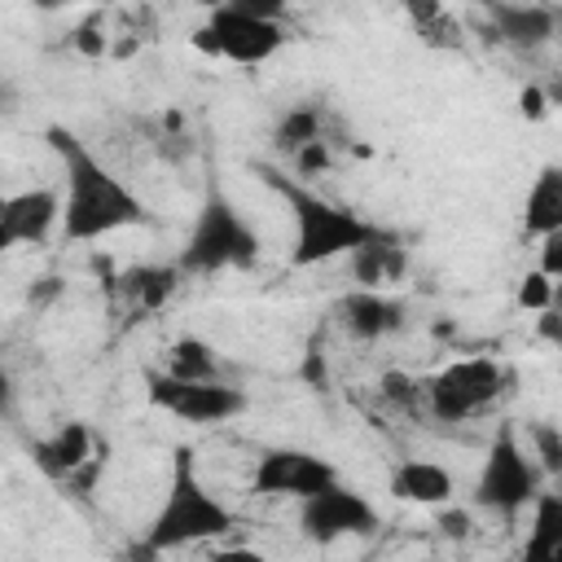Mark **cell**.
Listing matches in <instances>:
<instances>
[{
  "label": "cell",
  "mask_w": 562,
  "mask_h": 562,
  "mask_svg": "<svg viewBox=\"0 0 562 562\" xmlns=\"http://www.w3.org/2000/svg\"><path fill=\"white\" fill-rule=\"evenodd\" d=\"M61 158V233L70 241H97L105 233L149 220V206L66 127H48Z\"/></svg>",
  "instance_id": "obj_1"
},
{
  "label": "cell",
  "mask_w": 562,
  "mask_h": 562,
  "mask_svg": "<svg viewBox=\"0 0 562 562\" xmlns=\"http://www.w3.org/2000/svg\"><path fill=\"white\" fill-rule=\"evenodd\" d=\"M263 184H272L285 202H290V215H294V250H290V263L294 268H312V263H329V259H351L360 246L378 241L386 228L369 224L364 215L303 189L299 180H285L281 171L272 167H259Z\"/></svg>",
  "instance_id": "obj_2"
},
{
  "label": "cell",
  "mask_w": 562,
  "mask_h": 562,
  "mask_svg": "<svg viewBox=\"0 0 562 562\" xmlns=\"http://www.w3.org/2000/svg\"><path fill=\"white\" fill-rule=\"evenodd\" d=\"M233 509L206 492V483L198 479V465H193V452L180 448L176 452V465H171V483H167V496L154 514V522L145 527V540L140 549L154 558V553H171V549H189V544H202V540H215L224 531H233Z\"/></svg>",
  "instance_id": "obj_3"
},
{
  "label": "cell",
  "mask_w": 562,
  "mask_h": 562,
  "mask_svg": "<svg viewBox=\"0 0 562 562\" xmlns=\"http://www.w3.org/2000/svg\"><path fill=\"white\" fill-rule=\"evenodd\" d=\"M255 259H259V233L246 224V215L224 193H206L176 268L180 272H220V268H246Z\"/></svg>",
  "instance_id": "obj_4"
},
{
  "label": "cell",
  "mask_w": 562,
  "mask_h": 562,
  "mask_svg": "<svg viewBox=\"0 0 562 562\" xmlns=\"http://www.w3.org/2000/svg\"><path fill=\"white\" fill-rule=\"evenodd\" d=\"M540 492H544V470L536 465V457L518 439V430L501 426L483 457V470L474 479V505L487 514H501V518H518L522 509L536 505Z\"/></svg>",
  "instance_id": "obj_5"
},
{
  "label": "cell",
  "mask_w": 562,
  "mask_h": 562,
  "mask_svg": "<svg viewBox=\"0 0 562 562\" xmlns=\"http://www.w3.org/2000/svg\"><path fill=\"white\" fill-rule=\"evenodd\" d=\"M193 44L206 57H220V61H233V66H263L285 44V31L277 22V9H263V4H220L193 31Z\"/></svg>",
  "instance_id": "obj_6"
},
{
  "label": "cell",
  "mask_w": 562,
  "mask_h": 562,
  "mask_svg": "<svg viewBox=\"0 0 562 562\" xmlns=\"http://www.w3.org/2000/svg\"><path fill=\"white\" fill-rule=\"evenodd\" d=\"M505 391V369L492 356H465L426 382V408L439 422H470Z\"/></svg>",
  "instance_id": "obj_7"
},
{
  "label": "cell",
  "mask_w": 562,
  "mask_h": 562,
  "mask_svg": "<svg viewBox=\"0 0 562 562\" xmlns=\"http://www.w3.org/2000/svg\"><path fill=\"white\" fill-rule=\"evenodd\" d=\"M145 386H149V404L189 422V426H224L233 422L237 413H246V391L233 386V382H180L162 369H149L145 373Z\"/></svg>",
  "instance_id": "obj_8"
},
{
  "label": "cell",
  "mask_w": 562,
  "mask_h": 562,
  "mask_svg": "<svg viewBox=\"0 0 562 562\" xmlns=\"http://www.w3.org/2000/svg\"><path fill=\"white\" fill-rule=\"evenodd\" d=\"M334 483H338V470L307 448H268L250 470L255 496H290L299 505L312 501L316 492L334 487Z\"/></svg>",
  "instance_id": "obj_9"
},
{
  "label": "cell",
  "mask_w": 562,
  "mask_h": 562,
  "mask_svg": "<svg viewBox=\"0 0 562 562\" xmlns=\"http://www.w3.org/2000/svg\"><path fill=\"white\" fill-rule=\"evenodd\" d=\"M299 527L312 544H334L342 536H369L378 527V509L364 492L334 483V487H325L299 505Z\"/></svg>",
  "instance_id": "obj_10"
},
{
  "label": "cell",
  "mask_w": 562,
  "mask_h": 562,
  "mask_svg": "<svg viewBox=\"0 0 562 562\" xmlns=\"http://www.w3.org/2000/svg\"><path fill=\"white\" fill-rule=\"evenodd\" d=\"M35 465L48 474V479H61V483H92V474L101 470V457H97V439L83 422H61L53 435L35 439Z\"/></svg>",
  "instance_id": "obj_11"
},
{
  "label": "cell",
  "mask_w": 562,
  "mask_h": 562,
  "mask_svg": "<svg viewBox=\"0 0 562 562\" xmlns=\"http://www.w3.org/2000/svg\"><path fill=\"white\" fill-rule=\"evenodd\" d=\"M61 224V193L53 189H22L0 206V246H35Z\"/></svg>",
  "instance_id": "obj_12"
},
{
  "label": "cell",
  "mask_w": 562,
  "mask_h": 562,
  "mask_svg": "<svg viewBox=\"0 0 562 562\" xmlns=\"http://www.w3.org/2000/svg\"><path fill=\"white\" fill-rule=\"evenodd\" d=\"M338 316H342V329L360 342H378L386 334H395L404 325V303L382 294V290H351L342 303H338Z\"/></svg>",
  "instance_id": "obj_13"
},
{
  "label": "cell",
  "mask_w": 562,
  "mask_h": 562,
  "mask_svg": "<svg viewBox=\"0 0 562 562\" xmlns=\"http://www.w3.org/2000/svg\"><path fill=\"white\" fill-rule=\"evenodd\" d=\"M391 496L404 501V505H422V509H435V505H448L452 501V474L439 465V461H422V457H408L391 470L386 479Z\"/></svg>",
  "instance_id": "obj_14"
},
{
  "label": "cell",
  "mask_w": 562,
  "mask_h": 562,
  "mask_svg": "<svg viewBox=\"0 0 562 562\" xmlns=\"http://www.w3.org/2000/svg\"><path fill=\"white\" fill-rule=\"evenodd\" d=\"M347 263H351L356 290H382V294H386V285H395V281L408 272V250L400 246L395 233H382L378 241L360 246Z\"/></svg>",
  "instance_id": "obj_15"
},
{
  "label": "cell",
  "mask_w": 562,
  "mask_h": 562,
  "mask_svg": "<svg viewBox=\"0 0 562 562\" xmlns=\"http://www.w3.org/2000/svg\"><path fill=\"white\" fill-rule=\"evenodd\" d=\"M522 228L540 241L562 233V162H544L536 171L527 202H522Z\"/></svg>",
  "instance_id": "obj_16"
},
{
  "label": "cell",
  "mask_w": 562,
  "mask_h": 562,
  "mask_svg": "<svg viewBox=\"0 0 562 562\" xmlns=\"http://www.w3.org/2000/svg\"><path fill=\"white\" fill-rule=\"evenodd\" d=\"M487 18H492L496 35L518 44V48H536L558 31V13L540 9V4H492Z\"/></svg>",
  "instance_id": "obj_17"
},
{
  "label": "cell",
  "mask_w": 562,
  "mask_h": 562,
  "mask_svg": "<svg viewBox=\"0 0 562 562\" xmlns=\"http://www.w3.org/2000/svg\"><path fill=\"white\" fill-rule=\"evenodd\" d=\"M522 562H562V492H540L536 496Z\"/></svg>",
  "instance_id": "obj_18"
},
{
  "label": "cell",
  "mask_w": 562,
  "mask_h": 562,
  "mask_svg": "<svg viewBox=\"0 0 562 562\" xmlns=\"http://www.w3.org/2000/svg\"><path fill=\"white\" fill-rule=\"evenodd\" d=\"M162 373H171L180 382H220V360H215L211 342H202V338H176Z\"/></svg>",
  "instance_id": "obj_19"
},
{
  "label": "cell",
  "mask_w": 562,
  "mask_h": 562,
  "mask_svg": "<svg viewBox=\"0 0 562 562\" xmlns=\"http://www.w3.org/2000/svg\"><path fill=\"white\" fill-rule=\"evenodd\" d=\"M176 277H180V268H132L123 277V294L132 299V307L154 312V307H162L171 299Z\"/></svg>",
  "instance_id": "obj_20"
},
{
  "label": "cell",
  "mask_w": 562,
  "mask_h": 562,
  "mask_svg": "<svg viewBox=\"0 0 562 562\" xmlns=\"http://www.w3.org/2000/svg\"><path fill=\"white\" fill-rule=\"evenodd\" d=\"M325 114H321V105H294L281 123H277V145L285 149V154H303L307 145H316V140H325Z\"/></svg>",
  "instance_id": "obj_21"
},
{
  "label": "cell",
  "mask_w": 562,
  "mask_h": 562,
  "mask_svg": "<svg viewBox=\"0 0 562 562\" xmlns=\"http://www.w3.org/2000/svg\"><path fill=\"white\" fill-rule=\"evenodd\" d=\"M531 439V457L544 474H562V426H549V422H536L527 430Z\"/></svg>",
  "instance_id": "obj_22"
},
{
  "label": "cell",
  "mask_w": 562,
  "mask_h": 562,
  "mask_svg": "<svg viewBox=\"0 0 562 562\" xmlns=\"http://www.w3.org/2000/svg\"><path fill=\"white\" fill-rule=\"evenodd\" d=\"M518 303L531 307V312H549V303H553V281H549L544 272L522 277V285H518Z\"/></svg>",
  "instance_id": "obj_23"
},
{
  "label": "cell",
  "mask_w": 562,
  "mask_h": 562,
  "mask_svg": "<svg viewBox=\"0 0 562 562\" xmlns=\"http://www.w3.org/2000/svg\"><path fill=\"white\" fill-rule=\"evenodd\" d=\"M536 272H544L549 281H562V233L540 241V268Z\"/></svg>",
  "instance_id": "obj_24"
},
{
  "label": "cell",
  "mask_w": 562,
  "mask_h": 562,
  "mask_svg": "<svg viewBox=\"0 0 562 562\" xmlns=\"http://www.w3.org/2000/svg\"><path fill=\"white\" fill-rule=\"evenodd\" d=\"M294 162H299V171H303V176L325 171V167H329V149H325V140H316V145H307L303 154H294Z\"/></svg>",
  "instance_id": "obj_25"
},
{
  "label": "cell",
  "mask_w": 562,
  "mask_h": 562,
  "mask_svg": "<svg viewBox=\"0 0 562 562\" xmlns=\"http://www.w3.org/2000/svg\"><path fill=\"white\" fill-rule=\"evenodd\" d=\"M211 562H268L259 549H220V553H211Z\"/></svg>",
  "instance_id": "obj_26"
},
{
  "label": "cell",
  "mask_w": 562,
  "mask_h": 562,
  "mask_svg": "<svg viewBox=\"0 0 562 562\" xmlns=\"http://www.w3.org/2000/svg\"><path fill=\"white\" fill-rule=\"evenodd\" d=\"M518 105H522L527 119H540V114H544V92H540V88H527V92L518 97Z\"/></svg>",
  "instance_id": "obj_27"
}]
</instances>
